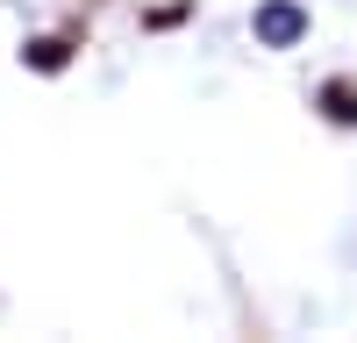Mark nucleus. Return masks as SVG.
I'll use <instances>...</instances> for the list:
<instances>
[{"label": "nucleus", "mask_w": 357, "mask_h": 343, "mask_svg": "<svg viewBox=\"0 0 357 343\" xmlns=\"http://www.w3.org/2000/svg\"><path fill=\"white\" fill-rule=\"evenodd\" d=\"M257 29H264V36H279V43H286V36H301V15H293V8H272V15H264Z\"/></svg>", "instance_id": "obj_1"}, {"label": "nucleus", "mask_w": 357, "mask_h": 343, "mask_svg": "<svg viewBox=\"0 0 357 343\" xmlns=\"http://www.w3.org/2000/svg\"><path fill=\"white\" fill-rule=\"evenodd\" d=\"M29 57H36V65H43V72H57V65H65V43H57V36H50V43H36V50H29Z\"/></svg>", "instance_id": "obj_2"}]
</instances>
